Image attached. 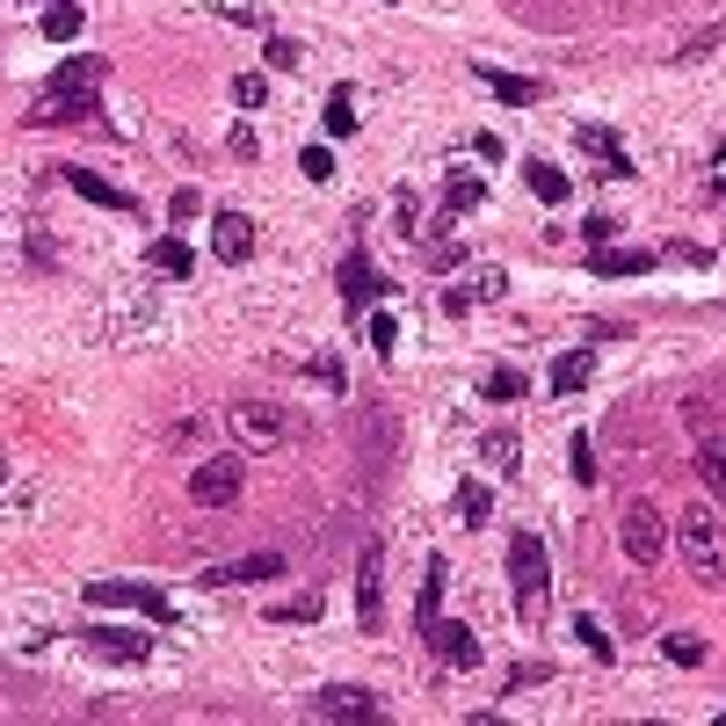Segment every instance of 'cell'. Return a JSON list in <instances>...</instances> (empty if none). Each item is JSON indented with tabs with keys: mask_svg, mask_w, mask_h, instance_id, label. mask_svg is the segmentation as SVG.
Instances as JSON below:
<instances>
[{
	"mask_svg": "<svg viewBox=\"0 0 726 726\" xmlns=\"http://www.w3.org/2000/svg\"><path fill=\"white\" fill-rule=\"evenodd\" d=\"M103 117V58H66L58 66V81L36 95V109L22 124H36V131H58V124H87Z\"/></svg>",
	"mask_w": 726,
	"mask_h": 726,
	"instance_id": "6da1fadb",
	"label": "cell"
},
{
	"mask_svg": "<svg viewBox=\"0 0 726 726\" xmlns=\"http://www.w3.org/2000/svg\"><path fill=\"white\" fill-rule=\"evenodd\" d=\"M675 545H683V567H691V581H726V523L719 509H683L675 516Z\"/></svg>",
	"mask_w": 726,
	"mask_h": 726,
	"instance_id": "7a4b0ae2",
	"label": "cell"
},
{
	"mask_svg": "<svg viewBox=\"0 0 726 726\" xmlns=\"http://www.w3.org/2000/svg\"><path fill=\"white\" fill-rule=\"evenodd\" d=\"M545 588H553L545 537H537V531H516V537H509V596H516V618H523V624L545 618Z\"/></svg>",
	"mask_w": 726,
	"mask_h": 726,
	"instance_id": "3957f363",
	"label": "cell"
},
{
	"mask_svg": "<svg viewBox=\"0 0 726 726\" xmlns=\"http://www.w3.org/2000/svg\"><path fill=\"white\" fill-rule=\"evenodd\" d=\"M87 604L95 610H139L153 624H174V596L153 581H87Z\"/></svg>",
	"mask_w": 726,
	"mask_h": 726,
	"instance_id": "277c9868",
	"label": "cell"
},
{
	"mask_svg": "<svg viewBox=\"0 0 726 726\" xmlns=\"http://www.w3.org/2000/svg\"><path fill=\"white\" fill-rule=\"evenodd\" d=\"M225 429H233V444H247V450H277L284 436H291V415L269 407V399H233V407H225Z\"/></svg>",
	"mask_w": 726,
	"mask_h": 726,
	"instance_id": "5b68a950",
	"label": "cell"
},
{
	"mask_svg": "<svg viewBox=\"0 0 726 726\" xmlns=\"http://www.w3.org/2000/svg\"><path fill=\"white\" fill-rule=\"evenodd\" d=\"M356 624L363 632L385 624V545L378 537H363V553H356Z\"/></svg>",
	"mask_w": 726,
	"mask_h": 726,
	"instance_id": "8992f818",
	"label": "cell"
},
{
	"mask_svg": "<svg viewBox=\"0 0 726 726\" xmlns=\"http://www.w3.org/2000/svg\"><path fill=\"white\" fill-rule=\"evenodd\" d=\"M661 537H669V523H661V509H654V502H624V516H618V545H624V559H632V567L661 559Z\"/></svg>",
	"mask_w": 726,
	"mask_h": 726,
	"instance_id": "52a82bcc",
	"label": "cell"
},
{
	"mask_svg": "<svg viewBox=\"0 0 726 726\" xmlns=\"http://www.w3.org/2000/svg\"><path fill=\"white\" fill-rule=\"evenodd\" d=\"M241 458L225 450V458H204V466H190V502L196 509H225V502H241Z\"/></svg>",
	"mask_w": 726,
	"mask_h": 726,
	"instance_id": "ba28073f",
	"label": "cell"
},
{
	"mask_svg": "<svg viewBox=\"0 0 726 726\" xmlns=\"http://www.w3.org/2000/svg\"><path fill=\"white\" fill-rule=\"evenodd\" d=\"M334 291H342V306H349V312H371L385 291H393V284H385L378 269H371V255H363V247H349V255H342V269H334Z\"/></svg>",
	"mask_w": 726,
	"mask_h": 726,
	"instance_id": "9c48e42d",
	"label": "cell"
},
{
	"mask_svg": "<svg viewBox=\"0 0 726 726\" xmlns=\"http://www.w3.org/2000/svg\"><path fill=\"white\" fill-rule=\"evenodd\" d=\"M574 146H581L588 160H604V174H610V182H632V174H640V160L624 153V139L610 131V124H574Z\"/></svg>",
	"mask_w": 726,
	"mask_h": 726,
	"instance_id": "30bf717a",
	"label": "cell"
},
{
	"mask_svg": "<svg viewBox=\"0 0 726 726\" xmlns=\"http://www.w3.org/2000/svg\"><path fill=\"white\" fill-rule=\"evenodd\" d=\"M421 640H429V654L444 661V669H480V632H472V624H444V618H436Z\"/></svg>",
	"mask_w": 726,
	"mask_h": 726,
	"instance_id": "8fae6325",
	"label": "cell"
},
{
	"mask_svg": "<svg viewBox=\"0 0 726 726\" xmlns=\"http://www.w3.org/2000/svg\"><path fill=\"white\" fill-rule=\"evenodd\" d=\"M284 574V553H247V559H218V567H204L196 581L204 588H241V581H277Z\"/></svg>",
	"mask_w": 726,
	"mask_h": 726,
	"instance_id": "7c38bea8",
	"label": "cell"
},
{
	"mask_svg": "<svg viewBox=\"0 0 726 726\" xmlns=\"http://www.w3.org/2000/svg\"><path fill=\"white\" fill-rule=\"evenodd\" d=\"M81 640H87V654H103V661H146L153 654V640L131 632V624H87Z\"/></svg>",
	"mask_w": 726,
	"mask_h": 726,
	"instance_id": "4fadbf2b",
	"label": "cell"
},
{
	"mask_svg": "<svg viewBox=\"0 0 726 726\" xmlns=\"http://www.w3.org/2000/svg\"><path fill=\"white\" fill-rule=\"evenodd\" d=\"M211 255H218V261H247V255H255V218H247V211H218V218H211Z\"/></svg>",
	"mask_w": 726,
	"mask_h": 726,
	"instance_id": "5bb4252c",
	"label": "cell"
},
{
	"mask_svg": "<svg viewBox=\"0 0 726 726\" xmlns=\"http://www.w3.org/2000/svg\"><path fill=\"white\" fill-rule=\"evenodd\" d=\"M58 174H66V190H81L87 204H103V211H124V218L139 211V196H131V190H117V182H109V174H95V168H58Z\"/></svg>",
	"mask_w": 726,
	"mask_h": 726,
	"instance_id": "9a60e30c",
	"label": "cell"
},
{
	"mask_svg": "<svg viewBox=\"0 0 726 726\" xmlns=\"http://www.w3.org/2000/svg\"><path fill=\"white\" fill-rule=\"evenodd\" d=\"M378 697L371 691H349V683H334V691H320L312 697V719H378Z\"/></svg>",
	"mask_w": 726,
	"mask_h": 726,
	"instance_id": "2e32d148",
	"label": "cell"
},
{
	"mask_svg": "<svg viewBox=\"0 0 726 726\" xmlns=\"http://www.w3.org/2000/svg\"><path fill=\"white\" fill-rule=\"evenodd\" d=\"M472 73H480V81L494 87V103H509V109H531L537 95H545V87H537L531 73H502V66H472Z\"/></svg>",
	"mask_w": 726,
	"mask_h": 726,
	"instance_id": "e0dca14e",
	"label": "cell"
},
{
	"mask_svg": "<svg viewBox=\"0 0 726 726\" xmlns=\"http://www.w3.org/2000/svg\"><path fill=\"white\" fill-rule=\"evenodd\" d=\"M588 269H596V277H647L654 255H647V247H588Z\"/></svg>",
	"mask_w": 726,
	"mask_h": 726,
	"instance_id": "ac0fdd59",
	"label": "cell"
},
{
	"mask_svg": "<svg viewBox=\"0 0 726 726\" xmlns=\"http://www.w3.org/2000/svg\"><path fill=\"white\" fill-rule=\"evenodd\" d=\"M444 581H450V567L429 559V567H421V596H415V632H429V624L444 618Z\"/></svg>",
	"mask_w": 726,
	"mask_h": 726,
	"instance_id": "d6986e66",
	"label": "cell"
},
{
	"mask_svg": "<svg viewBox=\"0 0 726 726\" xmlns=\"http://www.w3.org/2000/svg\"><path fill=\"white\" fill-rule=\"evenodd\" d=\"M523 182H531L537 204H567V196H574V182L553 168V160H523Z\"/></svg>",
	"mask_w": 726,
	"mask_h": 726,
	"instance_id": "ffe728a7",
	"label": "cell"
},
{
	"mask_svg": "<svg viewBox=\"0 0 726 726\" xmlns=\"http://www.w3.org/2000/svg\"><path fill=\"white\" fill-rule=\"evenodd\" d=\"M697 472H705V487L726 502V436L719 429H705V444H697Z\"/></svg>",
	"mask_w": 726,
	"mask_h": 726,
	"instance_id": "44dd1931",
	"label": "cell"
},
{
	"mask_svg": "<svg viewBox=\"0 0 726 726\" xmlns=\"http://www.w3.org/2000/svg\"><path fill=\"white\" fill-rule=\"evenodd\" d=\"M146 261H153L160 277H174V284H182V277H190V269H196L190 241H153V247H146Z\"/></svg>",
	"mask_w": 726,
	"mask_h": 726,
	"instance_id": "7402d4cb",
	"label": "cell"
},
{
	"mask_svg": "<svg viewBox=\"0 0 726 726\" xmlns=\"http://www.w3.org/2000/svg\"><path fill=\"white\" fill-rule=\"evenodd\" d=\"M458 291H466V306H494V298H509V269H494V261H487V269H472Z\"/></svg>",
	"mask_w": 726,
	"mask_h": 726,
	"instance_id": "603a6c76",
	"label": "cell"
},
{
	"mask_svg": "<svg viewBox=\"0 0 726 726\" xmlns=\"http://www.w3.org/2000/svg\"><path fill=\"white\" fill-rule=\"evenodd\" d=\"M320 124H328V139H356V95H349V87H334L328 109H320Z\"/></svg>",
	"mask_w": 726,
	"mask_h": 726,
	"instance_id": "cb8c5ba5",
	"label": "cell"
},
{
	"mask_svg": "<svg viewBox=\"0 0 726 726\" xmlns=\"http://www.w3.org/2000/svg\"><path fill=\"white\" fill-rule=\"evenodd\" d=\"M588 371H596V356H588V349H567V356L553 363V393H581Z\"/></svg>",
	"mask_w": 726,
	"mask_h": 726,
	"instance_id": "d4e9b609",
	"label": "cell"
},
{
	"mask_svg": "<svg viewBox=\"0 0 726 726\" xmlns=\"http://www.w3.org/2000/svg\"><path fill=\"white\" fill-rule=\"evenodd\" d=\"M480 458H487V466H494V472H516L523 444H516V436H509V429H487V436H480Z\"/></svg>",
	"mask_w": 726,
	"mask_h": 726,
	"instance_id": "484cf974",
	"label": "cell"
},
{
	"mask_svg": "<svg viewBox=\"0 0 726 726\" xmlns=\"http://www.w3.org/2000/svg\"><path fill=\"white\" fill-rule=\"evenodd\" d=\"M81 8H73V0H52V8H44V36H52V44H73V36H81Z\"/></svg>",
	"mask_w": 726,
	"mask_h": 726,
	"instance_id": "4316f807",
	"label": "cell"
},
{
	"mask_svg": "<svg viewBox=\"0 0 726 726\" xmlns=\"http://www.w3.org/2000/svg\"><path fill=\"white\" fill-rule=\"evenodd\" d=\"M661 654H669L675 669H697V661H705V640H697V632H661Z\"/></svg>",
	"mask_w": 726,
	"mask_h": 726,
	"instance_id": "83f0119b",
	"label": "cell"
},
{
	"mask_svg": "<svg viewBox=\"0 0 726 726\" xmlns=\"http://www.w3.org/2000/svg\"><path fill=\"white\" fill-rule=\"evenodd\" d=\"M480 393L487 399H523V371H516V363H494V371L480 378Z\"/></svg>",
	"mask_w": 726,
	"mask_h": 726,
	"instance_id": "f1b7e54d",
	"label": "cell"
},
{
	"mask_svg": "<svg viewBox=\"0 0 726 726\" xmlns=\"http://www.w3.org/2000/svg\"><path fill=\"white\" fill-rule=\"evenodd\" d=\"M312 618H320V596H312V588L291 596V604H269V624H312Z\"/></svg>",
	"mask_w": 726,
	"mask_h": 726,
	"instance_id": "f546056e",
	"label": "cell"
},
{
	"mask_svg": "<svg viewBox=\"0 0 726 726\" xmlns=\"http://www.w3.org/2000/svg\"><path fill=\"white\" fill-rule=\"evenodd\" d=\"M480 182H472V174H450V182H444V211H450V218H458V211H472V204H480Z\"/></svg>",
	"mask_w": 726,
	"mask_h": 726,
	"instance_id": "4dcf8cb0",
	"label": "cell"
},
{
	"mask_svg": "<svg viewBox=\"0 0 726 726\" xmlns=\"http://www.w3.org/2000/svg\"><path fill=\"white\" fill-rule=\"evenodd\" d=\"M261 58H269V73H298V66H306V44H298V36H269V52H261Z\"/></svg>",
	"mask_w": 726,
	"mask_h": 726,
	"instance_id": "1f68e13d",
	"label": "cell"
},
{
	"mask_svg": "<svg viewBox=\"0 0 726 726\" xmlns=\"http://www.w3.org/2000/svg\"><path fill=\"white\" fill-rule=\"evenodd\" d=\"M487 509H494L487 480H466V487H458V516H466V523H487Z\"/></svg>",
	"mask_w": 726,
	"mask_h": 726,
	"instance_id": "d6a6232c",
	"label": "cell"
},
{
	"mask_svg": "<svg viewBox=\"0 0 726 726\" xmlns=\"http://www.w3.org/2000/svg\"><path fill=\"white\" fill-rule=\"evenodd\" d=\"M574 640H581V647H588L596 661H618V647H610V632H604L596 618H574Z\"/></svg>",
	"mask_w": 726,
	"mask_h": 726,
	"instance_id": "836d02e7",
	"label": "cell"
},
{
	"mask_svg": "<svg viewBox=\"0 0 726 726\" xmlns=\"http://www.w3.org/2000/svg\"><path fill=\"white\" fill-rule=\"evenodd\" d=\"M298 174H306V182H334V153L328 146H306V153H298Z\"/></svg>",
	"mask_w": 726,
	"mask_h": 726,
	"instance_id": "e575fe53",
	"label": "cell"
},
{
	"mask_svg": "<svg viewBox=\"0 0 726 726\" xmlns=\"http://www.w3.org/2000/svg\"><path fill=\"white\" fill-rule=\"evenodd\" d=\"M719 44H726V22H712V30H705V36H691V44H683L675 58H683V66H697V58H705V52H719Z\"/></svg>",
	"mask_w": 726,
	"mask_h": 726,
	"instance_id": "d590c367",
	"label": "cell"
},
{
	"mask_svg": "<svg viewBox=\"0 0 726 726\" xmlns=\"http://www.w3.org/2000/svg\"><path fill=\"white\" fill-rule=\"evenodd\" d=\"M371 349H378V356L399 349V320H393V312H371Z\"/></svg>",
	"mask_w": 726,
	"mask_h": 726,
	"instance_id": "8d00e7d4",
	"label": "cell"
},
{
	"mask_svg": "<svg viewBox=\"0 0 726 726\" xmlns=\"http://www.w3.org/2000/svg\"><path fill=\"white\" fill-rule=\"evenodd\" d=\"M567 466H574V480H596V450H588V436H574V444H567Z\"/></svg>",
	"mask_w": 726,
	"mask_h": 726,
	"instance_id": "74e56055",
	"label": "cell"
},
{
	"mask_svg": "<svg viewBox=\"0 0 726 726\" xmlns=\"http://www.w3.org/2000/svg\"><path fill=\"white\" fill-rule=\"evenodd\" d=\"M306 371H312V378H320V385H334V393H342V385H349V371H342V356H312V363H306Z\"/></svg>",
	"mask_w": 726,
	"mask_h": 726,
	"instance_id": "f35d334b",
	"label": "cell"
},
{
	"mask_svg": "<svg viewBox=\"0 0 726 726\" xmlns=\"http://www.w3.org/2000/svg\"><path fill=\"white\" fill-rule=\"evenodd\" d=\"M261 95H269V81H261V73H241V81H233V103H241V109H255Z\"/></svg>",
	"mask_w": 726,
	"mask_h": 726,
	"instance_id": "ab89813d",
	"label": "cell"
},
{
	"mask_svg": "<svg viewBox=\"0 0 726 726\" xmlns=\"http://www.w3.org/2000/svg\"><path fill=\"white\" fill-rule=\"evenodd\" d=\"M610 233H618V218H604V211H596V218H581V241H588V247H610Z\"/></svg>",
	"mask_w": 726,
	"mask_h": 726,
	"instance_id": "60d3db41",
	"label": "cell"
},
{
	"mask_svg": "<svg viewBox=\"0 0 726 726\" xmlns=\"http://www.w3.org/2000/svg\"><path fill=\"white\" fill-rule=\"evenodd\" d=\"M218 15H233V22H255V0H218Z\"/></svg>",
	"mask_w": 726,
	"mask_h": 726,
	"instance_id": "b9f144b4",
	"label": "cell"
},
{
	"mask_svg": "<svg viewBox=\"0 0 726 726\" xmlns=\"http://www.w3.org/2000/svg\"><path fill=\"white\" fill-rule=\"evenodd\" d=\"M712 190H719V196H726V174H712Z\"/></svg>",
	"mask_w": 726,
	"mask_h": 726,
	"instance_id": "7bdbcfd3",
	"label": "cell"
}]
</instances>
